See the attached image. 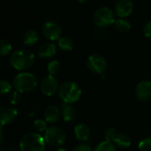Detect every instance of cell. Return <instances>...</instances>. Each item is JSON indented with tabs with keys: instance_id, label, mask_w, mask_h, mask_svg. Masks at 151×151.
Masks as SVG:
<instances>
[{
	"instance_id": "e0dca14e",
	"label": "cell",
	"mask_w": 151,
	"mask_h": 151,
	"mask_svg": "<svg viewBox=\"0 0 151 151\" xmlns=\"http://www.w3.org/2000/svg\"><path fill=\"white\" fill-rule=\"evenodd\" d=\"M61 116L65 122H73L77 117V111L72 104H65L62 105Z\"/></svg>"
},
{
	"instance_id": "5bb4252c",
	"label": "cell",
	"mask_w": 151,
	"mask_h": 151,
	"mask_svg": "<svg viewBox=\"0 0 151 151\" xmlns=\"http://www.w3.org/2000/svg\"><path fill=\"white\" fill-rule=\"evenodd\" d=\"M43 116H44V120L48 124L54 125L59 120L61 116V111L58 109V107H57L56 105H50L45 109Z\"/></svg>"
},
{
	"instance_id": "8992f818",
	"label": "cell",
	"mask_w": 151,
	"mask_h": 151,
	"mask_svg": "<svg viewBox=\"0 0 151 151\" xmlns=\"http://www.w3.org/2000/svg\"><path fill=\"white\" fill-rule=\"evenodd\" d=\"M115 12L110 7L103 6L95 12L93 15V21L98 27H108L115 23Z\"/></svg>"
},
{
	"instance_id": "52a82bcc",
	"label": "cell",
	"mask_w": 151,
	"mask_h": 151,
	"mask_svg": "<svg viewBox=\"0 0 151 151\" xmlns=\"http://www.w3.org/2000/svg\"><path fill=\"white\" fill-rule=\"evenodd\" d=\"M42 33L43 36L50 42L58 41L63 35L61 26L53 19L46 20L42 26Z\"/></svg>"
},
{
	"instance_id": "4316f807",
	"label": "cell",
	"mask_w": 151,
	"mask_h": 151,
	"mask_svg": "<svg viewBox=\"0 0 151 151\" xmlns=\"http://www.w3.org/2000/svg\"><path fill=\"white\" fill-rule=\"evenodd\" d=\"M117 135H118L117 129L115 127H108L104 132V137H105V140H107V141L114 142Z\"/></svg>"
},
{
	"instance_id": "6da1fadb",
	"label": "cell",
	"mask_w": 151,
	"mask_h": 151,
	"mask_svg": "<svg viewBox=\"0 0 151 151\" xmlns=\"http://www.w3.org/2000/svg\"><path fill=\"white\" fill-rule=\"evenodd\" d=\"M9 61L12 67L15 70L26 72L34 65L35 57L29 50H18L12 53Z\"/></svg>"
},
{
	"instance_id": "d6a6232c",
	"label": "cell",
	"mask_w": 151,
	"mask_h": 151,
	"mask_svg": "<svg viewBox=\"0 0 151 151\" xmlns=\"http://www.w3.org/2000/svg\"><path fill=\"white\" fill-rule=\"evenodd\" d=\"M55 151H68L66 149H65V148H58V149H56V150Z\"/></svg>"
},
{
	"instance_id": "8fae6325",
	"label": "cell",
	"mask_w": 151,
	"mask_h": 151,
	"mask_svg": "<svg viewBox=\"0 0 151 151\" xmlns=\"http://www.w3.org/2000/svg\"><path fill=\"white\" fill-rule=\"evenodd\" d=\"M134 11V4L131 0H119L114 6V12L119 18H127Z\"/></svg>"
},
{
	"instance_id": "9a60e30c",
	"label": "cell",
	"mask_w": 151,
	"mask_h": 151,
	"mask_svg": "<svg viewBox=\"0 0 151 151\" xmlns=\"http://www.w3.org/2000/svg\"><path fill=\"white\" fill-rule=\"evenodd\" d=\"M75 138L80 142H87L89 140L91 135L90 128L85 123H79L74 127L73 129Z\"/></svg>"
},
{
	"instance_id": "ffe728a7",
	"label": "cell",
	"mask_w": 151,
	"mask_h": 151,
	"mask_svg": "<svg viewBox=\"0 0 151 151\" xmlns=\"http://www.w3.org/2000/svg\"><path fill=\"white\" fill-rule=\"evenodd\" d=\"M114 26L116 29L120 33H127L131 29V23L124 18H119L116 19Z\"/></svg>"
},
{
	"instance_id": "cb8c5ba5",
	"label": "cell",
	"mask_w": 151,
	"mask_h": 151,
	"mask_svg": "<svg viewBox=\"0 0 151 151\" xmlns=\"http://www.w3.org/2000/svg\"><path fill=\"white\" fill-rule=\"evenodd\" d=\"M60 69H61V65L58 60H51L47 65V71L49 74L53 76L58 74L60 72Z\"/></svg>"
},
{
	"instance_id": "f1b7e54d",
	"label": "cell",
	"mask_w": 151,
	"mask_h": 151,
	"mask_svg": "<svg viewBox=\"0 0 151 151\" xmlns=\"http://www.w3.org/2000/svg\"><path fill=\"white\" fill-rule=\"evenodd\" d=\"M12 88V86L9 81H7L5 80H1V81H0V89H1V95L2 96H4V95H7V94L11 93Z\"/></svg>"
},
{
	"instance_id": "484cf974",
	"label": "cell",
	"mask_w": 151,
	"mask_h": 151,
	"mask_svg": "<svg viewBox=\"0 0 151 151\" xmlns=\"http://www.w3.org/2000/svg\"><path fill=\"white\" fill-rule=\"evenodd\" d=\"M47 124L48 123L45 120L38 119H35L34 121V128L35 129V131H37L39 133H42V132H45L48 129Z\"/></svg>"
},
{
	"instance_id": "7c38bea8",
	"label": "cell",
	"mask_w": 151,
	"mask_h": 151,
	"mask_svg": "<svg viewBox=\"0 0 151 151\" xmlns=\"http://www.w3.org/2000/svg\"><path fill=\"white\" fill-rule=\"evenodd\" d=\"M135 95L139 101L148 102L151 99V82L149 81H140L135 88Z\"/></svg>"
},
{
	"instance_id": "7a4b0ae2",
	"label": "cell",
	"mask_w": 151,
	"mask_h": 151,
	"mask_svg": "<svg viewBox=\"0 0 151 151\" xmlns=\"http://www.w3.org/2000/svg\"><path fill=\"white\" fill-rule=\"evenodd\" d=\"M58 94L64 104H73L80 100L82 91L76 82L65 81L59 86Z\"/></svg>"
},
{
	"instance_id": "ba28073f",
	"label": "cell",
	"mask_w": 151,
	"mask_h": 151,
	"mask_svg": "<svg viewBox=\"0 0 151 151\" xmlns=\"http://www.w3.org/2000/svg\"><path fill=\"white\" fill-rule=\"evenodd\" d=\"M87 66L88 70L94 73L101 74L105 72L108 66L107 59L101 54H91L87 59Z\"/></svg>"
},
{
	"instance_id": "2e32d148",
	"label": "cell",
	"mask_w": 151,
	"mask_h": 151,
	"mask_svg": "<svg viewBox=\"0 0 151 151\" xmlns=\"http://www.w3.org/2000/svg\"><path fill=\"white\" fill-rule=\"evenodd\" d=\"M39 41V34L35 29H28L22 35V42L26 46L31 47L35 45Z\"/></svg>"
},
{
	"instance_id": "3957f363",
	"label": "cell",
	"mask_w": 151,
	"mask_h": 151,
	"mask_svg": "<svg viewBox=\"0 0 151 151\" xmlns=\"http://www.w3.org/2000/svg\"><path fill=\"white\" fill-rule=\"evenodd\" d=\"M37 84L38 82L36 77L28 72H20L14 77L12 81V86L14 89L21 94L35 90L37 87Z\"/></svg>"
},
{
	"instance_id": "1f68e13d",
	"label": "cell",
	"mask_w": 151,
	"mask_h": 151,
	"mask_svg": "<svg viewBox=\"0 0 151 151\" xmlns=\"http://www.w3.org/2000/svg\"><path fill=\"white\" fill-rule=\"evenodd\" d=\"M6 151H18V150H17L15 147H9V148L6 150Z\"/></svg>"
},
{
	"instance_id": "44dd1931",
	"label": "cell",
	"mask_w": 151,
	"mask_h": 151,
	"mask_svg": "<svg viewBox=\"0 0 151 151\" xmlns=\"http://www.w3.org/2000/svg\"><path fill=\"white\" fill-rule=\"evenodd\" d=\"M93 151H116V145L113 142L105 140L97 144Z\"/></svg>"
},
{
	"instance_id": "9c48e42d",
	"label": "cell",
	"mask_w": 151,
	"mask_h": 151,
	"mask_svg": "<svg viewBox=\"0 0 151 151\" xmlns=\"http://www.w3.org/2000/svg\"><path fill=\"white\" fill-rule=\"evenodd\" d=\"M59 85L57 78L53 75L48 74L45 76L40 84V90L45 96L50 97L56 95L57 92H58Z\"/></svg>"
},
{
	"instance_id": "5b68a950",
	"label": "cell",
	"mask_w": 151,
	"mask_h": 151,
	"mask_svg": "<svg viewBox=\"0 0 151 151\" xmlns=\"http://www.w3.org/2000/svg\"><path fill=\"white\" fill-rule=\"evenodd\" d=\"M43 137L46 144L54 149L61 148L66 141L65 133L62 128L57 126L49 127L48 129L44 132Z\"/></svg>"
},
{
	"instance_id": "603a6c76",
	"label": "cell",
	"mask_w": 151,
	"mask_h": 151,
	"mask_svg": "<svg viewBox=\"0 0 151 151\" xmlns=\"http://www.w3.org/2000/svg\"><path fill=\"white\" fill-rule=\"evenodd\" d=\"M0 47H1L0 54L2 57L8 56L12 50V46L11 42L6 39H1L0 40Z\"/></svg>"
},
{
	"instance_id": "277c9868",
	"label": "cell",
	"mask_w": 151,
	"mask_h": 151,
	"mask_svg": "<svg viewBox=\"0 0 151 151\" xmlns=\"http://www.w3.org/2000/svg\"><path fill=\"white\" fill-rule=\"evenodd\" d=\"M46 142L44 137L36 133H27L23 135L19 143V151H44Z\"/></svg>"
},
{
	"instance_id": "4dcf8cb0",
	"label": "cell",
	"mask_w": 151,
	"mask_h": 151,
	"mask_svg": "<svg viewBox=\"0 0 151 151\" xmlns=\"http://www.w3.org/2000/svg\"><path fill=\"white\" fill-rule=\"evenodd\" d=\"M143 35L146 38L151 39V20H150L149 22H147L144 27H143Z\"/></svg>"
},
{
	"instance_id": "836d02e7",
	"label": "cell",
	"mask_w": 151,
	"mask_h": 151,
	"mask_svg": "<svg viewBox=\"0 0 151 151\" xmlns=\"http://www.w3.org/2000/svg\"><path fill=\"white\" fill-rule=\"evenodd\" d=\"M79 3H81V4H85V3H87L88 0H77Z\"/></svg>"
},
{
	"instance_id": "d6986e66",
	"label": "cell",
	"mask_w": 151,
	"mask_h": 151,
	"mask_svg": "<svg viewBox=\"0 0 151 151\" xmlns=\"http://www.w3.org/2000/svg\"><path fill=\"white\" fill-rule=\"evenodd\" d=\"M58 47L65 52H68L73 50V42L68 36H62L58 41Z\"/></svg>"
},
{
	"instance_id": "83f0119b",
	"label": "cell",
	"mask_w": 151,
	"mask_h": 151,
	"mask_svg": "<svg viewBox=\"0 0 151 151\" xmlns=\"http://www.w3.org/2000/svg\"><path fill=\"white\" fill-rule=\"evenodd\" d=\"M140 151H151V137H147L142 140L138 144Z\"/></svg>"
},
{
	"instance_id": "30bf717a",
	"label": "cell",
	"mask_w": 151,
	"mask_h": 151,
	"mask_svg": "<svg viewBox=\"0 0 151 151\" xmlns=\"http://www.w3.org/2000/svg\"><path fill=\"white\" fill-rule=\"evenodd\" d=\"M18 117L17 109L10 104V105H3L0 108V118H1V127L9 125L12 123L16 118Z\"/></svg>"
},
{
	"instance_id": "ac0fdd59",
	"label": "cell",
	"mask_w": 151,
	"mask_h": 151,
	"mask_svg": "<svg viewBox=\"0 0 151 151\" xmlns=\"http://www.w3.org/2000/svg\"><path fill=\"white\" fill-rule=\"evenodd\" d=\"M113 142L120 149H127L131 146L132 141L129 135H127V134H118Z\"/></svg>"
},
{
	"instance_id": "4fadbf2b",
	"label": "cell",
	"mask_w": 151,
	"mask_h": 151,
	"mask_svg": "<svg viewBox=\"0 0 151 151\" xmlns=\"http://www.w3.org/2000/svg\"><path fill=\"white\" fill-rule=\"evenodd\" d=\"M57 53V45L52 42L42 43L37 50V56L41 59H49L53 58Z\"/></svg>"
},
{
	"instance_id": "d4e9b609",
	"label": "cell",
	"mask_w": 151,
	"mask_h": 151,
	"mask_svg": "<svg viewBox=\"0 0 151 151\" xmlns=\"http://www.w3.org/2000/svg\"><path fill=\"white\" fill-rule=\"evenodd\" d=\"M21 99H22L21 93H19L17 90H14V91L11 92L9 96H8V100H9L10 104L12 105H13V106L19 104L21 102Z\"/></svg>"
},
{
	"instance_id": "f546056e",
	"label": "cell",
	"mask_w": 151,
	"mask_h": 151,
	"mask_svg": "<svg viewBox=\"0 0 151 151\" xmlns=\"http://www.w3.org/2000/svg\"><path fill=\"white\" fill-rule=\"evenodd\" d=\"M73 151H92V149L87 143H80L73 148Z\"/></svg>"
},
{
	"instance_id": "7402d4cb",
	"label": "cell",
	"mask_w": 151,
	"mask_h": 151,
	"mask_svg": "<svg viewBox=\"0 0 151 151\" xmlns=\"http://www.w3.org/2000/svg\"><path fill=\"white\" fill-rule=\"evenodd\" d=\"M38 110H39L38 105L33 102H27V103H26V104L24 106L25 114L29 118H33L38 112Z\"/></svg>"
}]
</instances>
